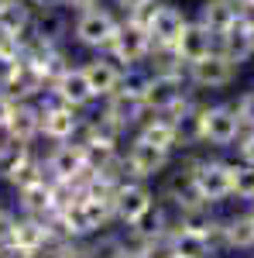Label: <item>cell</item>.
Instances as JSON below:
<instances>
[{"label": "cell", "instance_id": "33", "mask_svg": "<svg viewBox=\"0 0 254 258\" xmlns=\"http://www.w3.org/2000/svg\"><path fill=\"white\" fill-rule=\"evenodd\" d=\"M110 258H127V255H124V251H120V255H110Z\"/></svg>", "mask_w": 254, "mask_h": 258}, {"label": "cell", "instance_id": "12", "mask_svg": "<svg viewBox=\"0 0 254 258\" xmlns=\"http://www.w3.org/2000/svg\"><path fill=\"white\" fill-rule=\"evenodd\" d=\"M240 21V4L237 0H203L199 4V24H206L216 38L223 31H230Z\"/></svg>", "mask_w": 254, "mask_h": 258}, {"label": "cell", "instance_id": "15", "mask_svg": "<svg viewBox=\"0 0 254 258\" xmlns=\"http://www.w3.org/2000/svg\"><path fill=\"white\" fill-rule=\"evenodd\" d=\"M48 169L55 172V179H65V182H76L79 172H90L86 169V152H82V145H59L55 148V155L48 162Z\"/></svg>", "mask_w": 254, "mask_h": 258}, {"label": "cell", "instance_id": "13", "mask_svg": "<svg viewBox=\"0 0 254 258\" xmlns=\"http://www.w3.org/2000/svg\"><path fill=\"white\" fill-rule=\"evenodd\" d=\"M76 127H79L76 107H69V103L45 107V110H41V131H45L48 138L65 141V138H72V135H76Z\"/></svg>", "mask_w": 254, "mask_h": 258}, {"label": "cell", "instance_id": "9", "mask_svg": "<svg viewBox=\"0 0 254 258\" xmlns=\"http://www.w3.org/2000/svg\"><path fill=\"white\" fill-rule=\"evenodd\" d=\"M172 48H176L179 59L189 66V62L203 59L206 52H213V48H216V35L206 28V24H199V21H193V24L186 21V28H182V35L176 38V45H172Z\"/></svg>", "mask_w": 254, "mask_h": 258}, {"label": "cell", "instance_id": "29", "mask_svg": "<svg viewBox=\"0 0 254 258\" xmlns=\"http://www.w3.org/2000/svg\"><path fill=\"white\" fill-rule=\"evenodd\" d=\"M237 152H240V162H251L254 165V127L237 138Z\"/></svg>", "mask_w": 254, "mask_h": 258}, {"label": "cell", "instance_id": "27", "mask_svg": "<svg viewBox=\"0 0 254 258\" xmlns=\"http://www.w3.org/2000/svg\"><path fill=\"white\" fill-rule=\"evenodd\" d=\"M234 107H237V117H240V124H244V131H251L254 127V90L240 93V100H237Z\"/></svg>", "mask_w": 254, "mask_h": 258}, {"label": "cell", "instance_id": "32", "mask_svg": "<svg viewBox=\"0 0 254 258\" xmlns=\"http://www.w3.org/2000/svg\"><path fill=\"white\" fill-rule=\"evenodd\" d=\"M165 258H186V255H176V251H168V255H165Z\"/></svg>", "mask_w": 254, "mask_h": 258}, {"label": "cell", "instance_id": "30", "mask_svg": "<svg viewBox=\"0 0 254 258\" xmlns=\"http://www.w3.org/2000/svg\"><path fill=\"white\" fill-rule=\"evenodd\" d=\"M11 114H14V103H11V97H0V127H7Z\"/></svg>", "mask_w": 254, "mask_h": 258}, {"label": "cell", "instance_id": "6", "mask_svg": "<svg viewBox=\"0 0 254 258\" xmlns=\"http://www.w3.org/2000/svg\"><path fill=\"white\" fill-rule=\"evenodd\" d=\"M189 169H193L199 197L206 200L210 207H213V203H223V200L230 197V169H227V162L199 159V162H193Z\"/></svg>", "mask_w": 254, "mask_h": 258}, {"label": "cell", "instance_id": "4", "mask_svg": "<svg viewBox=\"0 0 254 258\" xmlns=\"http://www.w3.org/2000/svg\"><path fill=\"white\" fill-rule=\"evenodd\" d=\"M182 86H186L182 73H151L148 90H144V107L148 110H158V114L179 110L186 103V90Z\"/></svg>", "mask_w": 254, "mask_h": 258}, {"label": "cell", "instance_id": "34", "mask_svg": "<svg viewBox=\"0 0 254 258\" xmlns=\"http://www.w3.org/2000/svg\"><path fill=\"white\" fill-rule=\"evenodd\" d=\"M237 4H244V0H237Z\"/></svg>", "mask_w": 254, "mask_h": 258}, {"label": "cell", "instance_id": "26", "mask_svg": "<svg viewBox=\"0 0 254 258\" xmlns=\"http://www.w3.org/2000/svg\"><path fill=\"white\" fill-rule=\"evenodd\" d=\"M148 80L151 76H144V73H134V69H127L124 76H120V93H134V97H141L144 100V90H148Z\"/></svg>", "mask_w": 254, "mask_h": 258}, {"label": "cell", "instance_id": "20", "mask_svg": "<svg viewBox=\"0 0 254 258\" xmlns=\"http://www.w3.org/2000/svg\"><path fill=\"white\" fill-rule=\"evenodd\" d=\"M7 131H11L14 145H24V141H31L41 131V114L31 110V107H14V114L7 120Z\"/></svg>", "mask_w": 254, "mask_h": 258}, {"label": "cell", "instance_id": "28", "mask_svg": "<svg viewBox=\"0 0 254 258\" xmlns=\"http://www.w3.org/2000/svg\"><path fill=\"white\" fill-rule=\"evenodd\" d=\"M151 4H155V0H117L120 11H124L127 18H137V21L148 14V7H151Z\"/></svg>", "mask_w": 254, "mask_h": 258}, {"label": "cell", "instance_id": "17", "mask_svg": "<svg viewBox=\"0 0 254 258\" xmlns=\"http://www.w3.org/2000/svg\"><path fill=\"white\" fill-rule=\"evenodd\" d=\"M82 73H86V80L93 86V93L97 97H110V93H117L120 86V76H124V69H117L110 59H93L82 66Z\"/></svg>", "mask_w": 254, "mask_h": 258}, {"label": "cell", "instance_id": "7", "mask_svg": "<svg viewBox=\"0 0 254 258\" xmlns=\"http://www.w3.org/2000/svg\"><path fill=\"white\" fill-rule=\"evenodd\" d=\"M117 35V21L110 11H100L97 4L86 7L82 14L76 18V38L90 48H110V41Z\"/></svg>", "mask_w": 254, "mask_h": 258}, {"label": "cell", "instance_id": "35", "mask_svg": "<svg viewBox=\"0 0 254 258\" xmlns=\"http://www.w3.org/2000/svg\"><path fill=\"white\" fill-rule=\"evenodd\" d=\"M251 214H254V210H251Z\"/></svg>", "mask_w": 254, "mask_h": 258}, {"label": "cell", "instance_id": "23", "mask_svg": "<svg viewBox=\"0 0 254 258\" xmlns=\"http://www.w3.org/2000/svg\"><path fill=\"white\" fill-rule=\"evenodd\" d=\"M48 241V231L41 227L38 220H24V224H14V231H11V244L18 248V251H35Z\"/></svg>", "mask_w": 254, "mask_h": 258}, {"label": "cell", "instance_id": "11", "mask_svg": "<svg viewBox=\"0 0 254 258\" xmlns=\"http://www.w3.org/2000/svg\"><path fill=\"white\" fill-rule=\"evenodd\" d=\"M216 48H220L230 62L244 66L247 59H254V28L244 24V21H237L230 31H223V35L216 38Z\"/></svg>", "mask_w": 254, "mask_h": 258}, {"label": "cell", "instance_id": "14", "mask_svg": "<svg viewBox=\"0 0 254 258\" xmlns=\"http://www.w3.org/2000/svg\"><path fill=\"white\" fill-rule=\"evenodd\" d=\"M55 93H59V100L69 103V107H82V103H90V100L97 97L82 69H65L59 80H55Z\"/></svg>", "mask_w": 254, "mask_h": 258}, {"label": "cell", "instance_id": "8", "mask_svg": "<svg viewBox=\"0 0 254 258\" xmlns=\"http://www.w3.org/2000/svg\"><path fill=\"white\" fill-rule=\"evenodd\" d=\"M151 207H155V197H151V189L141 186V182L117 186V193H114V214H117L127 227H137L141 220L151 214Z\"/></svg>", "mask_w": 254, "mask_h": 258}, {"label": "cell", "instance_id": "25", "mask_svg": "<svg viewBox=\"0 0 254 258\" xmlns=\"http://www.w3.org/2000/svg\"><path fill=\"white\" fill-rule=\"evenodd\" d=\"M24 24H28V7H21V4H4L0 7V35L18 38L24 31Z\"/></svg>", "mask_w": 254, "mask_h": 258}, {"label": "cell", "instance_id": "1", "mask_svg": "<svg viewBox=\"0 0 254 258\" xmlns=\"http://www.w3.org/2000/svg\"><path fill=\"white\" fill-rule=\"evenodd\" d=\"M199 141L213 145V148H230L240 135H244V124L237 117L234 103H213V107H203L199 114Z\"/></svg>", "mask_w": 254, "mask_h": 258}, {"label": "cell", "instance_id": "2", "mask_svg": "<svg viewBox=\"0 0 254 258\" xmlns=\"http://www.w3.org/2000/svg\"><path fill=\"white\" fill-rule=\"evenodd\" d=\"M237 62H230L220 48H213V52H206L203 59H196L186 66V76H189V83L193 86H199V90H223V86H230V83L237 80Z\"/></svg>", "mask_w": 254, "mask_h": 258}, {"label": "cell", "instance_id": "22", "mask_svg": "<svg viewBox=\"0 0 254 258\" xmlns=\"http://www.w3.org/2000/svg\"><path fill=\"white\" fill-rule=\"evenodd\" d=\"M137 138H144V141H151V145H158V148H168V152H172L179 145V127H176V120L155 117V120H148V124L141 127Z\"/></svg>", "mask_w": 254, "mask_h": 258}, {"label": "cell", "instance_id": "5", "mask_svg": "<svg viewBox=\"0 0 254 258\" xmlns=\"http://www.w3.org/2000/svg\"><path fill=\"white\" fill-rule=\"evenodd\" d=\"M141 21L148 24V35H151L155 48H172L176 38L182 35V28H186V14L179 7H168V4H151Z\"/></svg>", "mask_w": 254, "mask_h": 258}, {"label": "cell", "instance_id": "10", "mask_svg": "<svg viewBox=\"0 0 254 258\" xmlns=\"http://www.w3.org/2000/svg\"><path fill=\"white\" fill-rule=\"evenodd\" d=\"M168 159H172L168 148H158V145H151V141H144V138H137L134 145H131V152H127V165H131V172L141 176V179L158 176V172L168 165Z\"/></svg>", "mask_w": 254, "mask_h": 258}, {"label": "cell", "instance_id": "19", "mask_svg": "<svg viewBox=\"0 0 254 258\" xmlns=\"http://www.w3.org/2000/svg\"><path fill=\"white\" fill-rule=\"evenodd\" d=\"M220 231H223L227 248H234V251H251V248H254V214L230 217Z\"/></svg>", "mask_w": 254, "mask_h": 258}, {"label": "cell", "instance_id": "24", "mask_svg": "<svg viewBox=\"0 0 254 258\" xmlns=\"http://www.w3.org/2000/svg\"><path fill=\"white\" fill-rule=\"evenodd\" d=\"M230 169V197L254 203V165L251 162H227Z\"/></svg>", "mask_w": 254, "mask_h": 258}, {"label": "cell", "instance_id": "31", "mask_svg": "<svg viewBox=\"0 0 254 258\" xmlns=\"http://www.w3.org/2000/svg\"><path fill=\"white\" fill-rule=\"evenodd\" d=\"M240 21L254 28V0H244V4H240Z\"/></svg>", "mask_w": 254, "mask_h": 258}, {"label": "cell", "instance_id": "3", "mask_svg": "<svg viewBox=\"0 0 254 258\" xmlns=\"http://www.w3.org/2000/svg\"><path fill=\"white\" fill-rule=\"evenodd\" d=\"M151 48H155V45H151V35H148V24H144V21L127 18L124 24H117V35L110 41V52H114L117 62L134 66V62H141Z\"/></svg>", "mask_w": 254, "mask_h": 258}, {"label": "cell", "instance_id": "21", "mask_svg": "<svg viewBox=\"0 0 254 258\" xmlns=\"http://www.w3.org/2000/svg\"><path fill=\"white\" fill-rule=\"evenodd\" d=\"M168 197L179 203V210L196 207V203H206V200L199 197V189H196V179H193V169H189V165H186V169H179L176 176L168 179Z\"/></svg>", "mask_w": 254, "mask_h": 258}, {"label": "cell", "instance_id": "16", "mask_svg": "<svg viewBox=\"0 0 254 258\" xmlns=\"http://www.w3.org/2000/svg\"><path fill=\"white\" fill-rule=\"evenodd\" d=\"M168 251L186 255V258H210L213 255V234H203V231H193V227L179 224V231L168 241Z\"/></svg>", "mask_w": 254, "mask_h": 258}, {"label": "cell", "instance_id": "18", "mask_svg": "<svg viewBox=\"0 0 254 258\" xmlns=\"http://www.w3.org/2000/svg\"><path fill=\"white\" fill-rule=\"evenodd\" d=\"M148 107H144V100L134 97V93H110V103H107V120H114L120 131L124 127H131V124H137L141 120V114H144Z\"/></svg>", "mask_w": 254, "mask_h": 258}]
</instances>
